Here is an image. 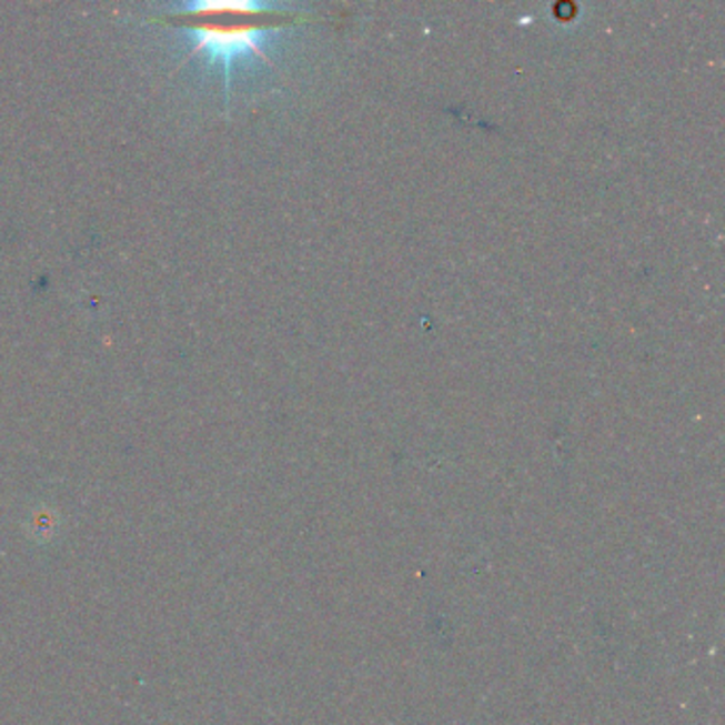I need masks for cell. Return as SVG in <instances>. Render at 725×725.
Wrapping results in <instances>:
<instances>
[{"label":"cell","instance_id":"obj_1","mask_svg":"<svg viewBox=\"0 0 725 725\" xmlns=\"http://www.w3.org/2000/svg\"><path fill=\"white\" fill-rule=\"evenodd\" d=\"M185 37L194 43L188 58L202 53L211 64H220L224 71V83H230V71L234 60L245 56L264 53V41L271 37V26L255 24H192L183 26Z\"/></svg>","mask_w":725,"mask_h":725},{"label":"cell","instance_id":"obj_2","mask_svg":"<svg viewBox=\"0 0 725 725\" xmlns=\"http://www.w3.org/2000/svg\"><path fill=\"white\" fill-rule=\"evenodd\" d=\"M271 11H290L285 4L275 2H253V0H199V2H181L171 9L173 16L181 18H215V16H253V13H271Z\"/></svg>","mask_w":725,"mask_h":725}]
</instances>
